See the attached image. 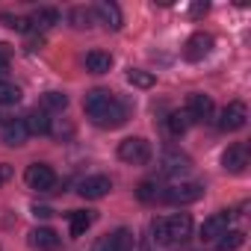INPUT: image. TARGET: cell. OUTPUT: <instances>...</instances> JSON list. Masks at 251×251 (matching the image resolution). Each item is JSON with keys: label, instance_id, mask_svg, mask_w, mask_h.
Returning <instances> with one entry per match:
<instances>
[{"label": "cell", "instance_id": "484cf974", "mask_svg": "<svg viewBox=\"0 0 251 251\" xmlns=\"http://www.w3.org/2000/svg\"><path fill=\"white\" fill-rule=\"evenodd\" d=\"M21 100V89L15 83H6V80H0V103L3 106H12Z\"/></svg>", "mask_w": 251, "mask_h": 251}, {"label": "cell", "instance_id": "d6986e66", "mask_svg": "<svg viewBox=\"0 0 251 251\" xmlns=\"http://www.w3.org/2000/svg\"><path fill=\"white\" fill-rule=\"evenodd\" d=\"M92 225H95V213L92 210H74L71 213V236H83Z\"/></svg>", "mask_w": 251, "mask_h": 251}, {"label": "cell", "instance_id": "f546056e", "mask_svg": "<svg viewBox=\"0 0 251 251\" xmlns=\"http://www.w3.org/2000/svg\"><path fill=\"white\" fill-rule=\"evenodd\" d=\"M92 251H115V245H112V236L106 233V236H100L95 245H92Z\"/></svg>", "mask_w": 251, "mask_h": 251}, {"label": "cell", "instance_id": "d6a6232c", "mask_svg": "<svg viewBox=\"0 0 251 251\" xmlns=\"http://www.w3.org/2000/svg\"><path fill=\"white\" fill-rule=\"evenodd\" d=\"M42 45H45V39H42V36H39V39H36V36H30V39H27V50H39Z\"/></svg>", "mask_w": 251, "mask_h": 251}, {"label": "cell", "instance_id": "cb8c5ba5", "mask_svg": "<svg viewBox=\"0 0 251 251\" xmlns=\"http://www.w3.org/2000/svg\"><path fill=\"white\" fill-rule=\"evenodd\" d=\"M160 189H163V186H157V180H142L139 189H136V195H139V201L151 204V201H163V192H160Z\"/></svg>", "mask_w": 251, "mask_h": 251}, {"label": "cell", "instance_id": "836d02e7", "mask_svg": "<svg viewBox=\"0 0 251 251\" xmlns=\"http://www.w3.org/2000/svg\"><path fill=\"white\" fill-rule=\"evenodd\" d=\"M9 177H12V166H6V163H3V166H0V183L9 180Z\"/></svg>", "mask_w": 251, "mask_h": 251}, {"label": "cell", "instance_id": "7a4b0ae2", "mask_svg": "<svg viewBox=\"0 0 251 251\" xmlns=\"http://www.w3.org/2000/svg\"><path fill=\"white\" fill-rule=\"evenodd\" d=\"M201 195H204V186H201V183H175V186H166V189H163V201L177 204V207L195 204Z\"/></svg>", "mask_w": 251, "mask_h": 251}, {"label": "cell", "instance_id": "4dcf8cb0", "mask_svg": "<svg viewBox=\"0 0 251 251\" xmlns=\"http://www.w3.org/2000/svg\"><path fill=\"white\" fill-rule=\"evenodd\" d=\"M9 71V45H0V77Z\"/></svg>", "mask_w": 251, "mask_h": 251}, {"label": "cell", "instance_id": "ac0fdd59", "mask_svg": "<svg viewBox=\"0 0 251 251\" xmlns=\"http://www.w3.org/2000/svg\"><path fill=\"white\" fill-rule=\"evenodd\" d=\"M30 21H33V30H48V27H56L59 24V12L50 9V6H42V9L33 12Z\"/></svg>", "mask_w": 251, "mask_h": 251}, {"label": "cell", "instance_id": "d4e9b609", "mask_svg": "<svg viewBox=\"0 0 251 251\" xmlns=\"http://www.w3.org/2000/svg\"><path fill=\"white\" fill-rule=\"evenodd\" d=\"M0 24L3 27H9V30H15V33H33V21L30 18H21V15H0Z\"/></svg>", "mask_w": 251, "mask_h": 251}, {"label": "cell", "instance_id": "7402d4cb", "mask_svg": "<svg viewBox=\"0 0 251 251\" xmlns=\"http://www.w3.org/2000/svg\"><path fill=\"white\" fill-rule=\"evenodd\" d=\"M242 242H245V233H242V230H225V233L216 239L219 251H236V248H242Z\"/></svg>", "mask_w": 251, "mask_h": 251}, {"label": "cell", "instance_id": "30bf717a", "mask_svg": "<svg viewBox=\"0 0 251 251\" xmlns=\"http://www.w3.org/2000/svg\"><path fill=\"white\" fill-rule=\"evenodd\" d=\"M227 225H230V213H227V210L213 213V216H210V219H204V225H201V239H204V242L219 239V236L227 230Z\"/></svg>", "mask_w": 251, "mask_h": 251}, {"label": "cell", "instance_id": "277c9868", "mask_svg": "<svg viewBox=\"0 0 251 251\" xmlns=\"http://www.w3.org/2000/svg\"><path fill=\"white\" fill-rule=\"evenodd\" d=\"M24 180H27L30 189H39V192H50V189L56 186V175H53V169L45 166V163H33V166H27Z\"/></svg>", "mask_w": 251, "mask_h": 251}, {"label": "cell", "instance_id": "603a6c76", "mask_svg": "<svg viewBox=\"0 0 251 251\" xmlns=\"http://www.w3.org/2000/svg\"><path fill=\"white\" fill-rule=\"evenodd\" d=\"M127 83H130V86H136V89H151V86L157 83V77H154L151 71L130 68V71H127Z\"/></svg>", "mask_w": 251, "mask_h": 251}, {"label": "cell", "instance_id": "3957f363", "mask_svg": "<svg viewBox=\"0 0 251 251\" xmlns=\"http://www.w3.org/2000/svg\"><path fill=\"white\" fill-rule=\"evenodd\" d=\"M160 169H163V175L180 177V175H186V172L192 169V160H189V154H183L180 148H166V151L160 154Z\"/></svg>", "mask_w": 251, "mask_h": 251}, {"label": "cell", "instance_id": "8fae6325", "mask_svg": "<svg viewBox=\"0 0 251 251\" xmlns=\"http://www.w3.org/2000/svg\"><path fill=\"white\" fill-rule=\"evenodd\" d=\"M186 112L192 115V121H207L213 115V98L201 95V92H192L189 100H186Z\"/></svg>", "mask_w": 251, "mask_h": 251}, {"label": "cell", "instance_id": "44dd1931", "mask_svg": "<svg viewBox=\"0 0 251 251\" xmlns=\"http://www.w3.org/2000/svg\"><path fill=\"white\" fill-rule=\"evenodd\" d=\"M68 106V95H62V92H45L42 95V109L50 115V112H62Z\"/></svg>", "mask_w": 251, "mask_h": 251}, {"label": "cell", "instance_id": "e0dca14e", "mask_svg": "<svg viewBox=\"0 0 251 251\" xmlns=\"http://www.w3.org/2000/svg\"><path fill=\"white\" fill-rule=\"evenodd\" d=\"M86 68H89L92 74H106V71L112 68V56L103 53V50H89V53H86Z\"/></svg>", "mask_w": 251, "mask_h": 251}, {"label": "cell", "instance_id": "7c38bea8", "mask_svg": "<svg viewBox=\"0 0 251 251\" xmlns=\"http://www.w3.org/2000/svg\"><path fill=\"white\" fill-rule=\"evenodd\" d=\"M92 12L100 18V24H103L106 30H121V27H124V21H121V9H118L115 3H109V0H100V3H98Z\"/></svg>", "mask_w": 251, "mask_h": 251}, {"label": "cell", "instance_id": "2e32d148", "mask_svg": "<svg viewBox=\"0 0 251 251\" xmlns=\"http://www.w3.org/2000/svg\"><path fill=\"white\" fill-rule=\"evenodd\" d=\"M24 127H27V133L45 136V133H50V115H48L45 109H33V112H27V118H24Z\"/></svg>", "mask_w": 251, "mask_h": 251}, {"label": "cell", "instance_id": "1f68e13d", "mask_svg": "<svg viewBox=\"0 0 251 251\" xmlns=\"http://www.w3.org/2000/svg\"><path fill=\"white\" fill-rule=\"evenodd\" d=\"M33 216H36V219H50V216H53V210H50V207H39V204H36V207H33Z\"/></svg>", "mask_w": 251, "mask_h": 251}, {"label": "cell", "instance_id": "e575fe53", "mask_svg": "<svg viewBox=\"0 0 251 251\" xmlns=\"http://www.w3.org/2000/svg\"><path fill=\"white\" fill-rule=\"evenodd\" d=\"M207 9H210V6H207V3H195V6H192V15H204V12H207Z\"/></svg>", "mask_w": 251, "mask_h": 251}, {"label": "cell", "instance_id": "5bb4252c", "mask_svg": "<svg viewBox=\"0 0 251 251\" xmlns=\"http://www.w3.org/2000/svg\"><path fill=\"white\" fill-rule=\"evenodd\" d=\"M30 245L39 251H56L59 248V233L53 227H33L30 230Z\"/></svg>", "mask_w": 251, "mask_h": 251}, {"label": "cell", "instance_id": "5b68a950", "mask_svg": "<svg viewBox=\"0 0 251 251\" xmlns=\"http://www.w3.org/2000/svg\"><path fill=\"white\" fill-rule=\"evenodd\" d=\"M213 45H216V39H213L210 33H192V36L186 39L183 59H189V62H201V59H207V56L213 53Z\"/></svg>", "mask_w": 251, "mask_h": 251}, {"label": "cell", "instance_id": "ba28073f", "mask_svg": "<svg viewBox=\"0 0 251 251\" xmlns=\"http://www.w3.org/2000/svg\"><path fill=\"white\" fill-rule=\"evenodd\" d=\"M109 189H112V183H109V177H106V175H92V177L80 180V186H77V192H80L83 198H89V201L103 198Z\"/></svg>", "mask_w": 251, "mask_h": 251}, {"label": "cell", "instance_id": "52a82bcc", "mask_svg": "<svg viewBox=\"0 0 251 251\" xmlns=\"http://www.w3.org/2000/svg\"><path fill=\"white\" fill-rule=\"evenodd\" d=\"M92 121L98 124V127H106V130H112V127H121V124L127 121V109H124V103H121L118 98H112V103H109L103 112H98Z\"/></svg>", "mask_w": 251, "mask_h": 251}, {"label": "cell", "instance_id": "4316f807", "mask_svg": "<svg viewBox=\"0 0 251 251\" xmlns=\"http://www.w3.org/2000/svg\"><path fill=\"white\" fill-rule=\"evenodd\" d=\"M109 236H112L115 251H130V248H133V233H130L127 227H118V230H112Z\"/></svg>", "mask_w": 251, "mask_h": 251}, {"label": "cell", "instance_id": "ffe728a7", "mask_svg": "<svg viewBox=\"0 0 251 251\" xmlns=\"http://www.w3.org/2000/svg\"><path fill=\"white\" fill-rule=\"evenodd\" d=\"M169 133H175V136H180V133H186L189 130V124H192V115L186 112V109H175L172 115H169Z\"/></svg>", "mask_w": 251, "mask_h": 251}, {"label": "cell", "instance_id": "9a60e30c", "mask_svg": "<svg viewBox=\"0 0 251 251\" xmlns=\"http://www.w3.org/2000/svg\"><path fill=\"white\" fill-rule=\"evenodd\" d=\"M27 127H24V118H12V121H6L3 124V142L9 145V148H21L24 142H27Z\"/></svg>", "mask_w": 251, "mask_h": 251}, {"label": "cell", "instance_id": "8992f818", "mask_svg": "<svg viewBox=\"0 0 251 251\" xmlns=\"http://www.w3.org/2000/svg\"><path fill=\"white\" fill-rule=\"evenodd\" d=\"M245 121H248V106L242 100H230L225 109H222V118H219V127L225 133H233L239 127H245Z\"/></svg>", "mask_w": 251, "mask_h": 251}, {"label": "cell", "instance_id": "f1b7e54d", "mask_svg": "<svg viewBox=\"0 0 251 251\" xmlns=\"http://www.w3.org/2000/svg\"><path fill=\"white\" fill-rule=\"evenodd\" d=\"M151 233H154V242L172 245V242H169V227H166V219H163V216H157V219L151 222Z\"/></svg>", "mask_w": 251, "mask_h": 251}, {"label": "cell", "instance_id": "9c48e42d", "mask_svg": "<svg viewBox=\"0 0 251 251\" xmlns=\"http://www.w3.org/2000/svg\"><path fill=\"white\" fill-rule=\"evenodd\" d=\"M166 227H169V242H186L192 236V216L177 213V216L166 219Z\"/></svg>", "mask_w": 251, "mask_h": 251}, {"label": "cell", "instance_id": "83f0119b", "mask_svg": "<svg viewBox=\"0 0 251 251\" xmlns=\"http://www.w3.org/2000/svg\"><path fill=\"white\" fill-rule=\"evenodd\" d=\"M92 21H95V12H92V9H83V6L71 9V24H74L77 30H86V27H92Z\"/></svg>", "mask_w": 251, "mask_h": 251}, {"label": "cell", "instance_id": "4fadbf2b", "mask_svg": "<svg viewBox=\"0 0 251 251\" xmlns=\"http://www.w3.org/2000/svg\"><path fill=\"white\" fill-rule=\"evenodd\" d=\"M222 166H225V172H233V175L245 172V166H248V151H245V145H230V148L222 154Z\"/></svg>", "mask_w": 251, "mask_h": 251}, {"label": "cell", "instance_id": "6da1fadb", "mask_svg": "<svg viewBox=\"0 0 251 251\" xmlns=\"http://www.w3.org/2000/svg\"><path fill=\"white\" fill-rule=\"evenodd\" d=\"M118 157L130 166H145L151 160V142L142 139V136H130L118 145Z\"/></svg>", "mask_w": 251, "mask_h": 251}]
</instances>
